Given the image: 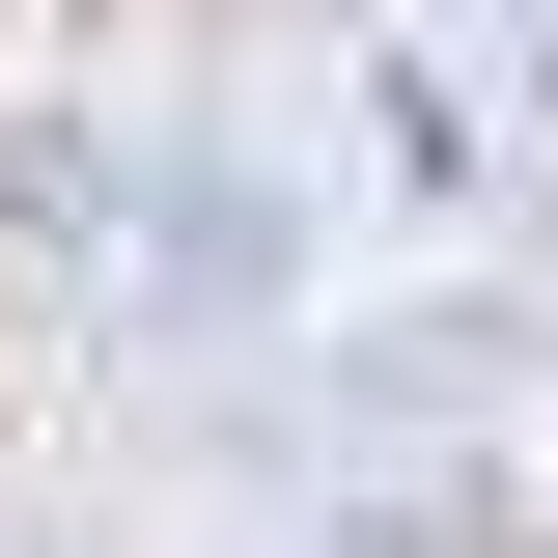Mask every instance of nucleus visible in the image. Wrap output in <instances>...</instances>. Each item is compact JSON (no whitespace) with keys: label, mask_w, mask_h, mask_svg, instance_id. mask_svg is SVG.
Instances as JSON below:
<instances>
[{"label":"nucleus","mask_w":558,"mask_h":558,"mask_svg":"<svg viewBox=\"0 0 558 558\" xmlns=\"http://www.w3.org/2000/svg\"><path fill=\"white\" fill-rule=\"evenodd\" d=\"M112 223H140V279H168L196 336L307 307V196H279V168H112Z\"/></svg>","instance_id":"nucleus-1"},{"label":"nucleus","mask_w":558,"mask_h":558,"mask_svg":"<svg viewBox=\"0 0 558 558\" xmlns=\"http://www.w3.org/2000/svg\"><path fill=\"white\" fill-rule=\"evenodd\" d=\"M363 112H391V196H418V223H475V196H502V168H475V84H447V57H391Z\"/></svg>","instance_id":"nucleus-2"}]
</instances>
